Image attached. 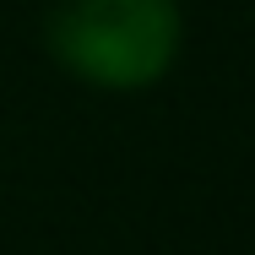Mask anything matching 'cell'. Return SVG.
Wrapping results in <instances>:
<instances>
[{
    "label": "cell",
    "mask_w": 255,
    "mask_h": 255,
    "mask_svg": "<svg viewBox=\"0 0 255 255\" xmlns=\"http://www.w3.org/2000/svg\"><path fill=\"white\" fill-rule=\"evenodd\" d=\"M49 49L98 87H147L179 49V11L174 0H60Z\"/></svg>",
    "instance_id": "cell-1"
}]
</instances>
